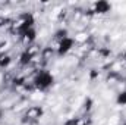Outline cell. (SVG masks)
Listing matches in <instances>:
<instances>
[{
    "instance_id": "6da1fadb",
    "label": "cell",
    "mask_w": 126,
    "mask_h": 125,
    "mask_svg": "<svg viewBox=\"0 0 126 125\" xmlns=\"http://www.w3.org/2000/svg\"><path fill=\"white\" fill-rule=\"evenodd\" d=\"M31 28H35V18H34L32 13L25 12V13H21L16 18L12 19L9 30H10V32L13 35H18L19 37V35H22L25 31H28Z\"/></svg>"
},
{
    "instance_id": "7a4b0ae2",
    "label": "cell",
    "mask_w": 126,
    "mask_h": 125,
    "mask_svg": "<svg viewBox=\"0 0 126 125\" xmlns=\"http://www.w3.org/2000/svg\"><path fill=\"white\" fill-rule=\"evenodd\" d=\"M32 88L35 91H40V93H44L47 91L50 87H53L54 84V77L50 71L47 69H35V74H34V78L31 81Z\"/></svg>"
},
{
    "instance_id": "3957f363",
    "label": "cell",
    "mask_w": 126,
    "mask_h": 125,
    "mask_svg": "<svg viewBox=\"0 0 126 125\" xmlns=\"http://www.w3.org/2000/svg\"><path fill=\"white\" fill-rule=\"evenodd\" d=\"M75 46H76V43H75L73 37L67 35V37H64L63 40H60V41H54L51 47L54 49L56 56H66V55H69V53L73 50Z\"/></svg>"
},
{
    "instance_id": "277c9868",
    "label": "cell",
    "mask_w": 126,
    "mask_h": 125,
    "mask_svg": "<svg viewBox=\"0 0 126 125\" xmlns=\"http://www.w3.org/2000/svg\"><path fill=\"white\" fill-rule=\"evenodd\" d=\"M18 38H19V41L24 44L25 49H27V47H31V46L35 44V41H37V30H35V28H31V30L25 31L22 35H19Z\"/></svg>"
},
{
    "instance_id": "5b68a950",
    "label": "cell",
    "mask_w": 126,
    "mask_h": 125,
    "mask_svg": "<svg viewBox=\"0 0 126 125\" xmlns=\"http://www.w3.org/2000/svg\"><path fill=\"white\" fill-rule=\"evenodd\" d=\"M43 116H44V109L41 106H30L25 110V118L28 121H32V122L40 121Z\"/></svg>"
},
{
    "instance_id": "8992f818",
    "label": "cell",
    "mask_w": 126,
    "mask_h": 125,
    "mask_svg": "<svg viewBox=\"0 0 126 125\" xmlns=\"http://www.w3.org/2000/svg\"><path fill=\"white\" fill-rule=\"evenodd\" d=\"M111 10V4L107 1H95L91 4V15H106Z\"/></svg>"
},
{
    "instance_id": "52a82bcc",
    "label": "cell",
    "mask_w": 126,
    "mask_h": 125,
    "mask_svg": "<svg viewBox=\"0 0 126 125\" xmlns=\"http://www.w3.org/2000/svg\"><path fill=\"white\" fill-rule=\"evenodd\" d=\"M66 125H91V121L87 116H76V118H70L66 122Z\"/></svg>"
},
{
    "instance_id": "ba28073f",
    "label": "cell",
    "mask_w": 126,
    "mask_h": 125,
    "mask_svg": "<svg viewBox=\"0 0 126 125\" xmlns=\"http://www.w3.org/2000/svg\"><path fill=\"white\" fill-rule=\"evenodd\" d=\"M116 103H117L119 106H126V88L117 93V97H116Z\"/></svg>"
},
{
    "instance_id": "9c48e42d",
    "label": "cell",
    "mask_w": 126,
    "mask_h": 125,
    "mask_svg": "<svg viewBox=\"0 0 126 125\" xmlns=\"http://www.w3.org/2000/svg\"><path fill=\"white\" fill-rule=\"evenodd\" d=\"M1 118H3V110L0 109V119H1Z\"/></svg>"
},
{
    "instance_id": "30bf717a",
    "label": "cell",
    "mask_w": 126,
    "mask_h": 125,
    "mask_svg": "<svg viewBox=\"0 0 126 125\" xmlns=\"http://www.w3.org/2000/svg\"><path fill=\"white\" fill-rule=\"evenodd\" d=\"M122 125H126V122H123V124H122Z\"/></svg>"
}]
</instances>
